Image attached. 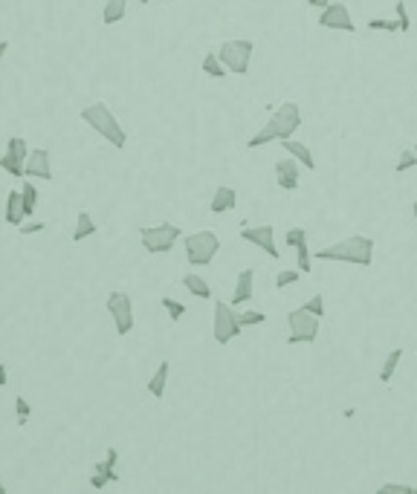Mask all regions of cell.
I'll use <instances>...</instances> for the list:
<instances>
[{"label": "cell", "instance_id": "cell-1", "mask_svg": "<svg viewBox=\"0 0 417 494\" xmlns=\"http://www.w3.org/2000/svg\"><path fill=\"white\" fill-rule=\"evenodd\" d=\"M299 127H301V107L296 102H284L281 107H276L269 122L247 142V147H264L269 142H284V139L296 136Z\"/></svg>", "mask_w": 417, "mask_h": 494}, {"label": "cell", "instance_id": "cell-2", "mask_svg": "<svg viewBox=\"0 0 417 494\" xmlns=\"http://www.w3.org/2000/svg\"><path fill=\"white\" fill-rule=\"evenodd\" d=\"M316 260H330V263H354V266H371L374 263V240L365 235L345 237L339 243L319 249Z\"/></svg>", "mask_w": 417, "mask_h": 494}, {"label": "cell", "instance_id": "cell-3", "mask_svg": "<svg viewBox=\"0 0 417 494\" xmlns=\"http://www.w3.org/2000/svg\"><path fill=\"white\" fill-rule=\"evenodd\" d=\"M82 122L90 125L96 134H99L110 147H116V151H122V147L127 145V134H125V127L119 125V119L114 116V110H110L105 102H93L87 107H82Z\"/></svg>", "mask_w": 417, "mask_h": 494}, {"label": "cell", "instance_id": "cell-4", "mask_svg": "<svg viewBox=\"0 0 417 494\" xmlns=\"http://www.w3.org/2000/svg\"><path fill=\"white\" fill-rule=\"evenodd\" d=\"M180 237H183V232H180V226H174V223H157V226L139 228L142 249H145L148 255H166V252H171Z\"/></svg>", "mask_w": 417, "mask_h": 494}, {"label": "cell", "instance_id": "cell-5", "mask_svg": "<svg viewBox=\"0 0 417 494\" xmlns=\"http://www.w3.org/2000/svg\"><path fill=\"white\" fill-rule=\"evenodd\" d=\"M183 246H186V260L191 266H208L215 260V255L220 252V237L215 232H208V228H203V232L188 235Z\"/></svg>", "mask_w": 417, "mask_h": 494}, {"label": "cell", "instance_id": "cell-6", "mask_svg": "<svg viewBox=\"0 0 417 494\" xmlns=\"http://www.w3.org/2000/svg\"><path fill=\"white\" fill-rule=\"evenodd\" d=\"M252 53H255V44L252 41H223L220 49H218V58L223 61L227 73L247 75L249 73V64H252Z\"/></svg>", "mask_w": 417, "mask_h": 494}, {"label": "cell", "instance_id": "cell-7", "mask_svg": "<svg viewBox=\"0 0 417 494\" xmlns=\"http://www.w3.org/2000/svg\"><path fill=\"white\" fill-rule=\"evenodd\" d=\"M287 324H290V336H287V344H313L319 338V327H322V318L310 315L308 309H290L287 312Z\"/></svg>", "mask_w": 417, "mask_h": 494}, {"label": "cell", "instance_id": "cell-8", "mask_svg": "<svg viewBox=\"0 0 417 494\" xmlns=\"http://www.w3.org/2000/svg\"><path fill=\"white\" fill-rule=\"evenodd\" d=\"M107 315L114 318V327H116V333L119 336H127L134 329V301H131V295L116 289V292H110L107 295Z\"/></svg>", "mask_w": 417, "mask_h": 494}, {"label": "cell", "instance_id": "cell-9", "mask_svg": "<svg viewBox=\"0 0 417 494\" xmlns=\"http://www.w3.org/2000/svg\"><path fill=\"white\" fill-rule=\"evenodd\" d=\"M240 321H238V312L232 309V304H223V301H215V324H212V333H215V341L220 344H229L232 338L240 336Z\"/></svg>", "mask_w": 417, "mask_h": 494}, {"label": "cell", "instance_id": "cell-10", "mask_svg": "<svg viewBox=\"0 0 417 494\" xmlns=\"http://www.w3.org/2000/svg\"><path fill=\"white\" fill-rule=\"evenodd\" d=\"M29 156V145L24 136H9L6 139V154L0 156V171H6L12 176H24V165Z\"/></svg>", "mask_w": 417, "mask_h": 494}, {"label": "cell", "instance_id": "cell-11", "mask_svg": "<svg viewBox=\"0 0 417 494\" xmlns=\"http://www.w3.org/2000/svg\"><path fill=\"white\" fill-rule=\"evenodd\" d=\"M319 26L333 29V32H357L354 18H351V12L342 0H330V3L322 9V15H319Z\"/></svg>", "mask_w": 417, "mask_h": 494}, {"label": "cell", "instance_id": "cell-12", "mask_svg": "<svg viewBox=\"0 0 417 494\" xmlns=\"http://www.w3.org/2000/svg\"><path fill=\"white\" fill-rule=\"evenodd\" d=\"M240 240H247L252 246H258L261 252H267L272 260H278V246H276V228L269 223L264 226H244L240 228Z\"/></svg>", "mask_w": 417, "mask_h": 494}, {"label": "cell", "instance_id": "cell-13", "mask_svg": "<svg viewBox=\"0 0 417 494\" xmlns=\"http://www.w3.org/2000/svg\"><path fill=\"white\" fill-rule=\"evenodd\" d=\"M24 176L29 179H41V183H50L53 179V156L46 147H32L26 165H24Z\"/></svg>", "mask_w": 417, "mask_h": 494}, {"label": "cell", "instance_id": "cell-14", "mask_svg": "<svg viewBox=\"0 0 417 494\" xmlns=\"http://www.w3.org/2000/svg\"><path fill=\"white\" fill-rule=\"evenodd\" d=\"M299 176H301V171H299V162L293 156L276 162V183H278V188L296 191L299 188Z\"/></svg>", "mask_w": 417, "mask_h": 494}, {"label": "cell", "instance_id": "cell-15", "mask_svg": "<svg viewBox=\"0 0 417 494\" xmlns=\"http://www.w3.org/2000/svg\"><path fill=\"white\" fill-rule=\"evenodd\" d=\"M255 272L252 269H240L238 272V281H235V292H232V307H240V304H249L252 295H255Z\"/></svg>", "mask_w": 417, "mask_h": 494}, {"label": "cell", "instance_id": "cell-16", "mask_svg": "<svg viewBox=\"0 0 417 494\" xmlns=\"http://www.w3.org/2000/svg\"><path fill=\"white\" fill-rule=\"evenodd\" d=\"M238 205V191L229 188V185H218L215 188V196L212 203H208V208H212V214H227Z\"/></svg>", "mask_w": 417, "mask_h": 494}, {"label": "cell", "instance_id": "cell-17", "mask_svg": "<svg viewBox=\"0 0 417 494\" xmlns=\"http://www.w3.org/2000/svg\"><path fill=\"white\" fill-rule=\"evenodd\" d=\"M284 145V151L287 154H290L299 165H301V168H308V171H316V159H313V154H310V147L308 145H304V142H296L293 136L290 139H284L281 142Z\"/></svg>", "mask_w": 417, "mask_h": 494}, {"label": "cell", "instance_id": "cell-18", "mask_svg": "<svg viewBox=\"0 0 417 494\" xmlns=\"http://www.w3.org/2000/svg\"><path fill=\"white\" fill-rule=\"evenodd\" d=\"M3 220L9 223V226H15L18 228L26 217H24V200H21V191H9L6 194V208H3Z\"/></svg>", "mask_w": 417, "mask_h": 494}, {"label": "cell", "instance_id": "cell-19", "mask_svg": "<svg viewBox=\"0 0 417 494\" xmlns=\"http://www.w3.org/2000/svg\"><path fill=\"white\" fill-rule=\"evenodd\" d=\"M96 232H99V226H96L93 214L90 211H78L76 214V228H73V240L76 243H85L87 237H93Z\"/></svg>", "mask_w": 417, "mask_h": 494}, {"label": "cell", "instance_id": "cell-20", "mask_svg": "<svg viewBox=\"0 0 417 494\" xmlns=\"http://www.w3.org/2000/svg\"><path fill=\"white\" fill-rule=\"evenodd\" d=\"M168 373H171V365L168 361H159V367L154 370L151 382H148V393L154 399H163L166 396V385H168Z\"/></svg>", "mask_w": 417, "mask_h": 494}, {"label": "cell", "instance_id": "cell-21", "mask_svg": "<svg viewBox=\"0 0 417 494\" xmlns=\"http://www.w3.org/2000/svg\"><path fill=\"white\" fill-rule=\"evenodd\" d=\"M116 463H119V451H116V448H107V457H105V459H99V463L93 466V471H96V474H102V477H107L110 483H116V480H119V474H116Z\"/></svg>", "mask_w": 417, "mask_h": 494}, {"label": "cell", "instance_id": "cell-22", "mask_svg": "<svg viewBox=\"0 0 417 494\" xmlns=\"http://www.w3.org/2000/svg\"><path fill=\"white\" fill-rule=\"evenodd\" d=\"M183 286H186L191 295H195V298H200V301H208V298H212V286H208L200 275H191V272H188V275L183 277Z\"/></svg>", "mask_w": 417, "mask_h": 494}, {"label": "cell", "instance_id": "cell-23", "mask_svg": "<svg viewBox=\"0 0 417 494\" xmlns=\"http://www.w3.org/2000/svg\"><path fill=\"white\" fill-rule=\"evenodd\" d=\"M21 200H24V217H32L38 208V188H35V179L26 176V183L21 188Z\"/></svg>", "mask_w": 417, "mask_h": 494}, {"label": "cell", "instance_id": "cell-24", "mask_svg": "<svg viewBox=\"0 0 417 494\" xmlns=\"http://www.w3.org/2000/svg\"><path fill=\"white\" fill-rule=\"evenodd\" d=\"M125 12H127V0H107L105 9H102V21L107 26H114L125 18Z\"/></svg>", "mask_w": 417, "mask_h": 494}, {"label": "cell", "instance_id": "cell-25", "mask_svg": "<svg viewBox=\"0 0 417 494\" xmlns=\"http://www.w3.org/2000/svg\"><path fill=\"white\" fill-rule=\"evenodd\" d=\"M400 358H403V350H400V347H394L386 356V361H382V367H380V378H382V382H391V378H394V373L400 367Z\"/></svg>", "mask_w": 417, "mask_h": 494}, {"label": "cell", "instance_id": "cell-26", "mask_svg": "<svg viewBox=\"0 0 417 494\" xmlns=\"http://www.w3.org/2000/svg\"><path fill=\"white\" fill-rule=\"evenodd\" d=\"M203 73L208 78H227V67H223V61L218 58V53H208L203 58Z\"/></svg>", "mask_w": 417, "mask_h": 494}, {"label": "cell", "instance_id": "cell-27", "mask_svg": "<svg viewBox=\"0 0 417 494\" xmlns=\"http://www.w3.org/2000/svg\"><path fill=\"white\" fill-rule=\"evenodd\" d=\"M296 257H299V260H296V263H299V272H301V275H310V269H313V263H310L313 255H310V249H308V240H301V243L296 246Z\"/></svg>", "mask_w": 417, "mask_h": 494}, {"label": "cell", "instance_id": "cell-28", "mask_svg": "<svg viewBox=\"0 0 417 494\" xmlns=\"http://www.w3.org/2000/svg\"><path fill=\"white\" fill-rule=\"evenodd\" d=\"M414 165H417V151H414V147H406V151L400 154L397 168H394V171H397V174H403V171H411Z\"/></svg>", "mask_w": 417, "mask_h": 494}, {"label": "cell", "instance_id": "cell-29", "mask_svg": "<svg viewBox=\"0 0 417 494\" xmlns=\"http://www.w3.org/2000/svg\"><path fill=\"white\" fill-rule=\"evenodd\" d=\"M238 321H240V327H258V324L267 321V315L258 312V309H247V312H240L238 315Z\"/></svg>", "mask_w": 417, "mask_h": 494}, {"label": "cell", "instance_id": "cell-30", "mask_svg": "<svg viewBox=\"0 0 417 494\" xmlns=\"http://www.w3.org/2000/svg\"><path fill=\"white\" fill-rule=\"evenodd\" d=\"M163 307L168 309V318H171V321H180V318L186 315V304L174 301V298H168V295H166V298H163Z\"/></svg>", "mask_w": 417, "mask_h": 494}, {"label": "cell", "instance_id": "cell-31", "mask_svg": "<svg viewBox=\"0 0 417 494\" xmlns=\"http://www.w3.org/2000/svg\"><path fill=\"white\" fill-rule=\"evenodd\" d=\"M394 12H397V21H400V32H409V29H411V18H409L406 0H397V3H394Z\"/></svg>", "mask_w": 417, "mask_h": 494}, {"label": "cell", "instance_id": "cell-32", "mask_svg": "<svg viewBox=\"0 0 417 494\" xmlns=\"http://www.w3.org/2000/svg\"><path fill=\"white\" fill-rule=\"evenodd\" d=\"M15 414H18V425H21V428L29 422V417H32V408H29V402H26L24 396H18V399H15Z\"/></svg>", "mask_w": 417, "mask_h": 494}, {"label": "cell", "instance_id": "cell-33", "mask_svg": "<svg viewBox=\"0 0 417 494\" xmlns=\"http://www.w3.org/2000/svg\"><path fill=\"white\" fill-rule=\"evenodd\" d=\"M301 240H308V232H304V228H301V226H296V228H290V232H287V235H284V243H287V246H290V249H296V246H299Z\"/></svg>", "mask_w": 417, "mask_h": 494}, {"label": "cell", "instance_id": "cell-34", "mask_svg": "<svg viewBox=\"0 0 417 494\" xmlns=\"http://www.w3.org/2000/svg\"><path fill=\"white\" fill-rule=\"evenodd\" d=\"M368 29H380V32H400V21H382V18H374L368 21Z\"/></svg>", "mask_w": 417, "mask_h": 494}, {"label": "cell", "instance_id": "cell-35", "mask_svg": "<svg viewBox=\"0 0 417 494\" xmlns=\"http://www.w3.org/2000/svg\"><path fill=\"white\" fill-rule=\"evenodd\" d=\"M299 275H301V272H296V269H284V272H278V277H276V286H278V289H284V286H293V284L299 281Z\"/></svg>", "mask_w": 417, "mask_h": 494}, {"label": "cell", "instance_id": "cell-36", "mask_svg": "<svg viewBox=\"0 0 417 494\" xmlns=\"http://www.w3.org/2000/svg\"><path fill=\"white\" fill-rule=\"evenodd\" d=\"M380 494H391V491H400V494H417L414 486H406V483H386V486H380L377 488Z\"/></svg>", "mask_w": 417, "mask_h": 494}, {"label": "cell", "instance_id": "cell-37", "mask_svg": "<svg viewBox=\"0 0 417 494\" xmlns=\"http://www.w3.org/2000/svg\"><path fill=\"white\" fill-rule=\"evenodd\" d=\"M304 309H308L310 315H319V318H322V315H325V298H322V295H313V298H310L308 304H304Z\"/></svg>", "mask_w": 417, "mask_h": 494}, {"label": "cell", "instance_id": "cell-38", "mask_svg": "<svg viewBox=\"0 0 417 494\" xmlns=\"http://www.w3.org/2000/svg\"><path fill=\"white\" fill-rule=\"evenodd\" d=\"M46 228V223H41V220H24L21 226H18V232L21 235H41Z\"/></svg>", "mask_w": 417, "mask_h": 494}, {"label": "cell", "instance_id": "cell-39", "mask_svg": "<svg viewBox=\"0 0 417 494\" xmlns=\"http://www.w3.org/2000/svg\"><path fill=\"white\" fill-rule=\"evenodd\" d=\"M107 483H110L107 477H102V474H96V471H93V477H90V486H93V488H105Z\"/></svg>", "mask_w": 417, "mask_h": 494}, {"label": "cell", "instance_id": "cell-40", "mask_svg": "<svg viewBox=\"0 0 417 494\" xmlns=\"http://www.w3.org/2000/svg\"><path fill=\"white\" fill-rule=\"evenodd\" d=\"M6 382H9V367L0 365V387H6Z\"/></svg>", "mask_w": 417, "mask_h": 494}, {"label": "cell", "instance_id": "cell-41", "mask_svg": "<svg viewBox=\"0 0 417 494\" xmlns=\"http://www.w3.org/2000/svg\"><path fill=\"white\" fill-rule=\"evenodd\" d=\"M308 3H310L313 9H325V6L330 3V0H308Z\"/></svg>", "mask_w": 417, "mask_h": 494}, {"label": "cell", "instance_id": "cell-42", "mask_svg": "<svg viewBox=\"0 0 417 494\" xmlns=\"http://www.w3.org/2000/svg\"><path fill=\"white\" fill-rule=\"evenodd\" d=\"M9 53V41H0V64H3V55Z\"/></svg>", "mask_w": 417, "mask_h": 494}, {"label": "cell", "instance_id": "cell-43", "mask_svg": "<svg viewBox=\"0 0 417 494\" xmlns=\"http://www.w3.org/2000/svg\"><path fill=\"white\" fill-rule=\"evenodd\" d=\"M411 214H414V220H417V200H414V205H411Z\"/></svg>", "mask_w": 417, "mask_h": 494}, {"label": "cell", "instance_id": "cell-44", "mask_svg": "<svg viewBox=\"0 0 417 494\" xmlns=\"http://www.w3.org/2000/svg\"><path fill=\"white\" fill-rule=\"evenodd\" d=\"M0 494H6V486H3V480H0Z\"/></svg>", "mask_w": 417, "mask_h": 494}, {"label": "cell", "instance_id": "cell-45", "mask_svg": "<svg viewBox=\"0 0 417 494\" xmlns=\"http://www.w3.org/2000/svg\"><path fill=\"white\" fill-rule=\"evenodd\" d=\"M136 3H142V6H145V3H151V0H136Z\"/></svg>", "mask_w": 417, "mask_h": 494}]
</instances>
